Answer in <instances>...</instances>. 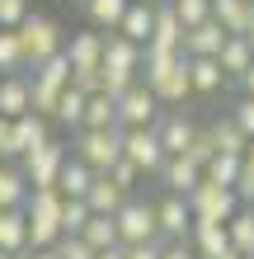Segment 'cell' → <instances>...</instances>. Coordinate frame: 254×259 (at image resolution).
I'll list each match as a JSON object with an SVG mask.
<instances>
[{
  "instance_id": "obj_1",
  "label": "cell",
  "mask_w": 254,
  "mask_h": 259,
  "mask_svg": "<svg viewBox=\"0 0 254 259\" xmlns=\"http://www.w3.org/2000/svg\"><path fill=\"white\" fill-rule=\"evenodd\" d=\"M146 85L156 90V99L160 104H184L193 95V75H188V57L179 52H151L146 48Z\"/></svg>"
},
{
  "instance_id": "obj_2",
  "label": "cell",
  "mask_w": 254,
  "mask_h": 259,
  "mask_svg": "<svg viewBox=\"0 0 254 259\" xmlns=\"http://www.w3.org/2000/svg\"><path fill=\"white\" fill-rule=\"evenodd\" d=\"M62 207H66L62 189H33V198H28V250H52L66 236Z\"/></svg>"
},
{
  "instance_id": "obj_3",
  "label": "cell",
  "mask_w": 254,
  "mask_h": 259,
  "mask_svg": "<svg viewBox=\"0 0 254 259\" xmlns=\"http://www.w3.org/2000/svg\"><path fill=\"white\" fill-rule=\"evenodd\" d=\"M19 42H24V57H28V71H38L42 62H52V57L66 52L62 42V24L52 19V14H28L19 24Z\"/></svg>"
},
{
  "instance_id": "obj_4",
  "label": "cell",
  "mask_w": 254,
  "mask_h": 259,
  "mask_svg": "<svg viewBox=\"0 0 254 259\" xmlns=\"http://www.w3.org/2000/svg\"><path fill=\"white\" fill-rule=\"evenodd\" d=\"M76 160H85L89 170H99V175H109L118 160H123V127H109V132H89L80 127L76 132Z\"/></svg>"
},
{
  "instance_id": "obj_5",
  "label": "cell",
  "mask_w": 254,
  "mask_h": 259,
  "mask_svg": "<svg viewBox=\"0 0 254 259\" xmlns=\"http://www.w3.org/2000/svg\"><path fill=\"white\" fill-rule=\"evenodd\" d=\"M123 156L137 165L141 175H160L165 160H170V151H165L156 127H123Z\"/></svg>"
},
{
  "instance_id": "obj_6",
  "label": "cell",
  "mask_w": 254,
  "mask_h": 259,
  "mask_svg": "<svg viewBox=\"0 0 254 259\" xmlns=\"http://www.w3.org/2000/svg\"><path fill=\"white\" fill-rule=\"evenodd\" d=\"M188 207H193V222H231L235 212H240V193L221 189V184H212V179L202 175V184L193 189Z\"/></svg>"
},
{
  "instance_id": "obj_7",
  "label": "cell",
  "mask_w": 254,
  "mask_h": 259,
  "mask_svg": "<svg viewBox=\"0 0 254 259\" xmlns=\"http://www.w3.org/2000/svg\"><path fill=\"white\" fill-rule=\"evenodd\" d=\"M118 236L123 245H146V240H160V217H156V203L146 198H127L123 212H118Z\"/></svg>"
},
{
  "instance_id": "obj_8",
  "label": "cell",
  "mask_w": 254,
  "mask_h": 259,
  "mask_svg": "<svg viewBox=\"0 0 254 259\" xmlns=\"http://www.w3.org/2000/svg\"><path fill=\"white\" fill-rule=\"evenodd\" d=\"M66 160H71V151L62 142H47L42 151L24 156V175H28V184H33V189H57V184H62Z\"/></svg>"
},
{
  "instance_id": "obj_9",
  "label": "cell",
  "mask_w": 254,
  "mask_h": 259,
  "mask_svg": "<svg viewBox=\"0 0 254 259\" xmlns=\"http://www.w3.org/2000/svg\"><path fill=\"white\" fill-rule=\"evenodd\" d=\"M156 113H160V99H156V90L146 80H137L118 99V123L123 127H156Z\"/></svg>"
},
{
  "instance_id": "obj_10",
  "label": "cell",
  "mask_w": 254,
  "mask_h": 259,
  "mask_svg": "<svg viewBox=\"0 0 254 259\" xmlns=\"http://www.w3.org/2000/svg\"><path fill=\"white\" fill-rule=\"evenodd\" d=\"M156 217H160V240H165V245L193 236V207H188V198L165 193V198L156 203Z\"/></svg>"
},
{
  "instance_id": "obj_11",
  "label": "cell",
  "mask_w": 254,
  "mask_h": 259,
  "mask_svg": "<svg viewBox=\"0 0 254 259\" xmlns=\"http://www.w3.org/2000/svg\"><path fill=\"white\" fill-rule=\"evenodd\" d=\"M47 142H52L47 137V118L28 113V118H19V123H10V160L33 156V151H42Z\"/></svg>"
},
{
  "instance_id": "obj_12",
  "label": "cell",
  "mask_w": 254,
  "mask_h": 259,
  "mask_svg": "<svg viewBox=\"0 0 254 259\" xmlns=\"http://www.w3.org/2000/svg\"><path fill=\"white\" fill-rule=\"evenodd\" d=\"M28 113H33V75H5V85H0V118L19 123Z\"/></svg>"
},
{
  "instance_id": "obj_13",
  "label": "cell",
  "mask_w": 254,
  "mask_h": 259,
  "mask_svg": "<svg viewBox=\"0 0 254 259\" xmlns=\"http://www.w3.org/2000/svg\"><path fill=\"white\" fill-rule=\"evenodd\" d=\"M184 38H188V28L179 24V14L170 10V0H165V5H156V38L146 42V48H151V52L179 57V52H184Z\"/></svg>"
},
{
  "instance_id": "obj_14",
  "label": "cell",
  "mask_w": 254,
  "mask_h": 259,
  "mask_svg": "<svg viewBox=\"0 0 254 259\" xmlns=\"http://www.w3.org/2000/svg\"><path fill=\"white\" fill-rule=\"evenodd\" d=\"M188 245L198 250V259H221V254H231V222H193Z\"/></svg>"
},
{
  "instance_id": "obj_15",
  "label": "cell",
  "mask_w": 254,
  "mask_h": 259,
  "mask_svg": "<svg viewBox=\"0 0 254 259\" xmlns=\"http://www.w3.org/2000/svg\"><path fill=\"white\" fill-rule=\"evenodd\" d=\"M104 48H109V38L94 33V28H85L66 42V57H71V71H104Z\"/></svg>"
},
{
  "instance_id": "obj_16",
  "label": "cell",
  "mask_w": 254,
  "mask_h": 259,
  "mask_svg": "<svg viewBox=\"0 0 254 259\" xmlns=\"http://www.w3.org/2000/svg\"><path fill=\"white\" fill-rule=\"evenodd\" d=\"M156 179L165 184V193H174V198H193V189L202 184V170H198L188 156H170V160H165V170H160Z\"/></svg>"
},
{
  "instance_id": "obj_17",
  "label": "cell",
  "mask_w": 254,
  "mask_h": 259,
  "mask_svg": "<svg viewBox=\"0 0 254 259\" xmlns=\"http://www.w3.org/2000/svg\"><path fill=\"white\" fill-rule=\"evenodd\" d=\"M231 42V33L221 28L217 19H207L198 28H188V38H184V57H221V48Z\"/></svg>"
},
{
  "instance_id": "obj_18",
  "label": "cell",
  "mask_w": 254,
  "mask_h": 259,
  "mask_svg": "<svg viewBox=\"0 0 254 259\" xmlns=\"http://www.w3.org/2000/svg\"><path fill=\"white\" fill-rule=\"evenodd\" d=\"M156 132H160V142H165L170 156H188L193 137H198V123H193V118H184V113H165V118L156 123Z\"/></svg>"
},
{
  "instance_id": "obj_19",
  "label": "cell",
  "mask_w": 254,
  "mask_h": 259,
  "mask_svg": "<svg viewBox=\"0 0 254 259\" xmlns=\"http://www.w3.org/2000/svg\"><path fill=\"white\" fill-rule=\"evenodd\" d=\"M28 198H33V184H28L24 165H0V212L28 207Z\"/></svg>"
},
{
  "instance_id": "obj_20",
  "label": "cell",
  "mask_w": 254,
  "mask_h": 259,
  "mask_svg": "<svg viewBox=\"0 0 254 259\" xmlns=\"http://www.w3.org/2000/svg\"><path fill=\"white\" fill-rule=\"evenodd\" d=\"M0 250L19 259L28 250V207H10L0 212Z\"/></svg>"
},
{
  "instance_id": "obj_21",
  "label": "cell",
  "mask_w": 254,
  "mask_h": 259,
  "mask_svg": "<svg viewBox=\"0 0 254 259\" xmlns=\"http://www.w3.org/2000/svg\"><path fill=\"white\" fill-rule=\"evenodd\" d=\"M212 19L226 28L231 38H245L249 24H254V5L249 0H212Z\"/></svg>"
},
{
  "instance_id": "obj_22",
  "label": "cell",
  "mask_w": 254,
  "mask_h": 259,
  "mask_svg": "<svg viewBox=\"0 0 254 259\" xmlns=\"http://www.w3.org/2000/svg\"><path fill=\"white\" fill-rule=\"evenodd\" d=\"M89 212H94V217H118V212H123V203H127V193L113 184L109 175H94V189H89Z\"/></svg>"
},
{
  "instance_id": "obj_23",
  "label": "cell",
  "mask_w": 254,
  "mask_h": 259,
  "mask_svg": "<svg viewBox=\"0 0 254 259\" xmlns=\"http://www.w3.org/2000/svg\"><path fill=\"white\" fill-rule=\"evenodd\" d=\"M188 75H193V95H217L226 85V71L217 57H188Z\"/></svg>"
},
{
  "instance_id": "obj_24",
  "label": "cell",
  "mask_w": 254,
  "mask_h": 259,
  "mask_svg": "<svg viewBox=\"0 0 254 259\" xmlns=\"http://www.w3.org/2000/svg\"><path fill=\"white\" fill-rule=\"evenodd\" d=\"M118 33H123L127 42H137V48H146V42L156 38V5H132Z\"/></svg>"
},
{
  "instance_id": "obj_25",
  "label": "cell",
  "mask_w": 254,
  "mask_h": 259,
  "mask_svg": "<svg viewBox=\"0 0 254 259\" xmlns=\"http://www.w3.org/2000/svg\"><path fill=\"white\" fill-rule=\"evenodd\" d=\"M127 10H132V0H85L89 24H94V28H109V33H118V28H123Z\"/></svg>"
},
{
  "instance_id": "obj_26",
  "label": "cell",
  "mask_w": 254,
  "mask_h": 259,
  "mask_svg": "<svg viewBox=\"0 0 254 259\" xmlns=\"http://www.w3.org/2000/svg\"><path fill=\"white\" fill-rule=\"evenodd\" d=\"M217 62H221V71H226V80H245L249 66H254V48H249L245 38H231L226 48H221Z\"/></svg>"
},
{
  "instance_id": "obj_27",
  "label": "cell",
  "mask_w": 254,
  "mask_h": 259,
  "mask_svg": "<svg viewBox=\"0 0 254 259\" xmlns=\"http://www.w3.org/2000/svg\"><path fill=\"white\" fill-rule=\"evenodd\" d=\"M94 175H99V170H89L85 160H76V156H71V160H66V170H62V184H57V189H62V198H89V189H94Z\"/></svg>"
},
{
  "instance_id": "obj_28",
  "label": "cell",
  "mask_w": 254,
  "mask_h": 259,
  "mask_svg": "<svg viewBox=\"0 0 254 259\" xmlns=\"http://www.w3.org/2000/svg\"><path fill=\"white\" fill-rule=\"evenodd\" d=\"M212 137H217V151H221V156H245V151H249V137L240 132L235 118H217V123H212Z\"/></svg>"
},
{
  "instance_id": "obj_29",
  "label": "cell",
  "mask_w": 254,
  "mask_h": 259,
  "mask_svg": "<svg viewBox=\"0 0 254 259\" xmlns=\"http://www.w3.org/2000/svg\"><path fill=\"white\" fill-rule=\"evenodd\" d=\"M85 127H89V132L123 127V123H118V99H113V95H94V99H89V109H85Z\"/></svg>"
},
{
  "instance_id": "obj_30",
  "label": "cell",
  "mask_w": 254,
  "mask_h": 259,
  "mask_svg": "<svg viewBox=\"0 0 254 259\" xmlns=\"http://www.w3.org/2000/svg\"><path fill=\"white\" fill-rule=\"evenodd\" d=\"M24 71H28V57H24L19 33L0 28V75H24Z\"/></svg>"
},
{
  "instance_id": "obj_31",
  "label": "cell",
  "mask_w": 254,
  "mask_h": 259,
  "mask_svg": "<svg viewBox=\"0 0 254 259\" xmlns=\"http://www.w3.org/2000/svg\"><path fill=\"white\" fill-rule=\"evenodd\" d=\"M231 250L245 254V259H254V207H240L231 217Z\"/></svg>"
},
{
  "instance_id": "obj_32",
  "label": "cell",
  "mask_w": 254,
  "mask_h": 259,
  "mask_svg": "<svg viewBox=\"0 0 254 259\" xmlns=\"http://www.w3.org/2000/svg\"><path fill=\"white\" fill-rule=\"evenodd\" d=\"M85 245L94 250V254L113 250V245H123V236H118V222H113V217H94V222L85 226Z\"/></svg>"
},
{
  "instance_id": "obj_33",
  "label": "cell",
  "mask_w": 254,
  "mask_h": 259,
  "mask_svg": "<svg viewBox=\"0 0 254 259\" xmlns=\"http://www.w3.org/2000/svg\"><path fill=\"white\" fill-rule=\"evenodd\" d=\"M240 170H245V156H217L212 165H207V179L221 189H235L240 184Z\"/></svg>"
},
{
  "instance_id": "obj_34",
  "label": "cell",
  "mask_w": 254,
  "mask_h": 259,
  "mask_svg": "<svg viewBox=\"0 0 254 259\" xmlns=\"http://www.w3.org/2000/svg\"><path fill=\"white\" fill-rule=\"evenodd\" d=\"M89 222H94V212H89L85 198H66V207H62V231H66V236H85Z\"/></svg>"
},
{
  "instance_id": "obj_35",
  "label": "cell",
  "mask_w": 254,
  "mask_h": 259,
  "mask_svg": "<svg viewBox=\"0 0 254 259\" xmlns=\"http://www.w3.org/2000/svg\"><path fill=\"white\" fill-rule=\"evenodd\" d=\"M33 80L52 85V90H71V57L62 52V57H52V62H42V66L33 71Z\"/></svg>"
},
{
  "instance_id": "obj_36",
  "label": "cell",
  "mask_w": 254,
  "mask_h": 259,
  "mask_svg": "<svg viewBox=\"0 0 254 259\" xmlns=\"http://www.w3.org/2000/svg\"><path fill=\"white\" fill-rule=\"evenodd\" d=\"M85 109H89V95H80V90H66L62 95V109H57V118H62L66 127H85Z\"/></svg>"
},
{
  "instance_id": "obj_37",
  "label": "cell",
  "mask_w": 254,
  "mask_h": 259,
  "mask_svg": "<svg viewBox=\"0 0 254 259\" xmlns=\"http://www.w3.org/2000/svg\"><path fill=\"white\" fill-rule=\"evenodd\" d=\"M170 10L179 14L184 28H198V24L212 19V0H170Z\"/></svg>"
},
{
  "instance_id": "obj_38",
  "label": "cell",
  "mask_w": 254,
  "mask_h": 259,
  "mask_svg": "<svg viewBox=\"0 0 254 259\" xmlns=\"http://www.w3.org/2000/svg\"><path fill=\"white\" fill-rule=\"evenodd\" d=\"M221 156V151H217V137H212V127H198V137H193V146H188V160L193 165H198V170L207 175V165H212Z\"/></svg>"
},
{
  "instance_id": "obj_39",
  "label": "cell",
  "mask_w": 254,
  "mask_h": 259,
  "mask_svg": "<svg viewBox=\"0 0 254 259\" xmlns=\"http://www.w3.org/2000/svg\"><path fill=\"white\" fill-rule=\"evenodd\" d=\"M109 179H113V184H118V189H123V193L132 198V189H137V184H141V179H146V175H141V170H137V165H132V160L123 156V160H118V165H113V170H109Z\"/></svg>"
},
{
  "instance_id": "obj_40",
  "label": "cell",
  "mask_w": 254,
  "mask_h": 259,
  "mask_svg": "<svg viewBox=\"0 0 254 259\" xmlns=\"http://www.w3.org/2000/svg\"><path fill=\"white\" fill-rule=\"evenodd\" d=\"M28 0H0V28H10V33H19V24L28 19Z\"/></svg>"
},
{
  "instance_id": "obj_41",
  "label": "cell",
  "mask_w": 254,
  "mask_h": 259,
  "mask_svg": "<svg viewBox=\"0 0 254 259\" xmlns=\"http://www.w3.org/2000/svg\"><path fill=\"white\" fill-rule=\"evenodd\" d=\"M57 254L62 259H94V250L85 245V236H62L57 240Z\"/></svg>"
},
{
  "instance_id": "obj_42",
  "label": "cell",
  "mask_w": 254,
  "mask_h": 259,
  "mask_svg": "<svg viewBox=\"0 0 254 259\" xmlns=\"http://www.w3.org/2000/svg\"><path fill=\"white\" fill-rule=\"evenodd\" d=\"M231 118H235V123H240V132H245L249 142H254V99H240V104H235V109H231Z\"/></svg>"
},
{
  "instance_id": "obj_43",
  "label": "cell",
  "mask_w": 254,
  "mask_h": 259,
  "mask_svg": "<svg viewBox=\"0 0 254 259\" xmlns=\"http://www.w3.org/2000/svg\"><path fill=\"white\" fill-rule=\"evenodd\" d=\"M127 259H165V240H146V245H127Z\"/></svg>"
},
{
  "instance_id": "obj_44",
  "label": "cell",
  "mask_w": 254,
  "mask_h": 259,
  "mask_svg": "<svg viewBox=\"0 0 254 259\" xmlns=\"http://www.w3.org/2000/svg\"><path fill=\"white\" fill-rule=\"evenodd\" d=\"M165 259H198V250L188 240H174V245H165Z\"/></svg>"
},
{
  "instance_id": "obj_45",
  "label": "cell",
  "mask_w": 254,
  "mask_h": 259,
  "mask_svg": "<svg viewBox=\"0 0 254 259\" xmlns=\"http://www.w3.org/2000/svg\"><path fill=\"white\" fill-rule=\"evenodd\" d=\"M0 160H10V123L0 118Z\"/></svg>"
},
{
  "instance_id": "obj_46",
  "label": "cell",
  "mask_w": 254,
  "mask_h": 259,
  "mask_svg": "<svg viewBox=\"0 0 254 259\" xmlns=\"http://www.w3.org/2000/svg\"><path fill=\"white\" fill-rule=\"evenodd\" d=\"M19 259H62V254H57V245H52V250H24Z\"/></svg>"
},
{
  "instance_id": "obj_47",
  "label": "cell",
  "mask_w": 254,
  "mask_h": 259,
  "mask_svg": "<svg viewBox=\"0 0 254 259\" xmlns=\"http://www.w3.org/2000/svg\"><path fill=\"white\" fill-rule=\"evenodd\" d=\"M94 259H127V245H113V250H104V254H94Z\"/></svg>"
},
{
  "instance_id": "obj_48",
  "label": "cell",
  "mask_w": 254,
  "mask_h": 259,
  "mask_svg": "<svg viewBox=\"0 0 254 259\" xmlns=\"http://www.w3.org/2000/svg\"><path fill=\"white\" fill-rule=\"evenodd\" d=\"M240 90H245V99H254V66H249V75L240 80Z\"/></svg>"
},
{
  "instance_id": "obj_49",
  "label": "cell",
  "mask_w": 254,
  "mask_h": 259,
  "mask_svg": "<svg viewBox=\"0 0 254 259\" xmlns=\"http://www.w3.org/2000/svg\"><path fill=\"white\" fill-rule=\"evenodd\" d=\"M132 5H165V0H132Z\"/></svg>"
},
{
  "instance_id": "obj_50",
  "label": "cell",
  "mask_w": 254,
  "mask_h": 259,
  "mask_svg": "<svg viewBox=\"0 0 254 259\" xmlns=\"http://www.w3.org/2000/svg\"><path fill=\"white\" fill-rule=\"evenodd\" d=\"M245 42H249V48H254V24H249V33H245Z\"/></svg>"
},
{
  "instance_id": "obj_51",
  "label": "cell",
  "mask_w": 254,
  "mask_h": 259,
  "mask_svg": "<svg viewBox=\"0 0 254 259\" xmlns=\"http://www.w3.org/2000/svg\"><path fill=\"white\" fill-rule=\"evenodd\" d=\"M245 160H249V165H254V142H249V151H245Z\"/></svg>"
},
{
  "instance_id": "obj_52",
  "label": "cell",
  "mask_w": 254,
  "mask_h": 259,
  "mask_svg": "<svg viewBox=\"0 0 254 259\" xmlns=\"http://www.w3.org/2000/svg\"><path fill=\"white\" fill-rule=\"evenodd\" d=\"M221 259H245V254H235V250H231V254H221Z\"/></svg>"
},
{
  "instance_id": "obj_53",
  "label": "cell",
  "mask_w": 254,
  "mask_h": 259,
  "mask_svg": "<svg viewBox=\"0 0 254 259\" xmlns=\"http://www.w3.org/2000/svg\"><path fill=\"white\" fill-rule=\"evenodd\" d=\"M0 259H14V254H5V250H0Z\"/></svg>"
},
{
  "instance_id": "obj_54",
  "label": "cell",
  "mask_w": 254,
  "mask_h": 259,
  "mask_svg": "<svg viewBox=\"0 0 254 259\" xmlns=\"http://www.w3.org/2000/svg\"><path fill=\"white\" fill-rule=\"evenodd\" d=\"M0 85H5V75H0Z\"/></svg>"
},
{
  "instance_id": "obj_55",
  "label": "cell",
  "mask_w": 254,
  "mask_h": 259,
  "mask_svg": "<svg viewBox=\"0 0 254 259\" xmlns=\"http://www.w3.org/2000/svg\"><path fill=\"white\" fill-rule=\"evenodd\" d=\"M249 5H254V0H249Z\"/></svg>"
}]
</instances>
